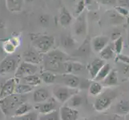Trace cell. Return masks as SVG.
I'll return each mask as SVG.
<instances>
[{
	"instance_id": "6da1fadb",
	"label": "cell",
	"mask_w": 129,
	"mask_h": 120,
	"mask_svg": "<svg viewBox=\"0 0 129 120\" xmlns=\"http://www.w3.org/2000/svg\"><path fill=\"white\" fill-rule=\"evenodd\" d=\"M26 95L12 94L0 99V109L3 114L8 116H14L15 111L22 103H26Z\"/></svg>"
},
{
	"instance_id": "7a4b0ae2",
	"label": "cell",
	"mask_w": 129,
	"mask_h": 120,
	"mask_svg": "<svg viewBox=\"0 0 129 120\" xmlns=\"http://www.w3.org/2000/svg\"><path fill=\"white\" fill-rule=\"evenodd\" d=\"M31 43L38 52L47 54L52 50L55 43L54 36L48 34H38L31 37Z\"/></svg>"
},
{
	"instance_id": "3957f363",
	"label": "cell",
	"mask_w": 129,
	"mask_h": 120,
	"mask_svg": "<svg viewBox=\"0 0 129 120\" xmlns=\"http://www.w3.org/2000/svg\"><path fill=\"white\" fill-rule=\"evenodd\" d=\"M20 56L9 55L0 62V74L6 75L15 73L19 65Z\"/></svg>"
},
{
	"instance_id": "277c9868",
	"label": "cell",
	"mask_w": 129,
	"mask_h": 120,
	"mask_svg": "<svg viewBox=\"0 0 129 120\" xmlns=\"http://www.w3.org/2000/svg\"><path fill=\"white\" fill-rule=\"evenodd\" d=\"M77 89L70 88L63 85H57L52 91V95L58 103L63 104L68 101L73 95L77 94Z\"/></svg>"
},
{
	"instance_id": "5b68a950",
	"label": "cell",
	"mask_w": 129,
	"mask_h": 120,
	"mask_svg": "<svg viewBox=\"0 0 129 120\" xmlns=\"http://www.w3.org/2000/svg\"><path fill=\"white\" fill-rule=\"evenodd\" d=\"M38 65L23 61L22 63H19V66L17 67L14 77L19 80L26 76H28V75L36 74V72L38 71Z\"/></svg>"
},
{
	"instance_id": "8992f818",
	"label": "cell",
	"mask_w": 129,
	"mask_h": 120,
	"mask_svg": "<svg viewBox=\"0 0 129 120\" xmlns=\"http://www.w3.org/2000/svg\"><path fill=\"white\" fill-rule=\"evenodd\" d=\"M73 31L74 34L78 38H85L87 31V16L84 11L77 16L76 20L75 21L73 25Z\"/></svg>"
},
{
	"instance_id": "52a82bcc",
	"label": "cell",
	"mask_w": 129,
	"mask_h": 120,
	"mask_svg": "<svg viewBox=\"0 0 129 120\" xmlns=\"http://www.w3.org/2000/svg\"><path fill=\"white\" fill-rule=\"evenodd\" d=\"M113 95L105 92L104 94L98 95L94 103V108L97 111H104L108 110L112 105Z\"/></svg>"
},
{
	"instance_id": "ba28073f",
	"label": "cell",
	"mask_w": 129,
	"mask_h": 120,
	"mask_svg": "<svg viewBox=\"0 0 129 120\" xmlns=\"http://www.w3.org/2000/svg\"><path fill=\"white\" fill-rule=\"evenodd\" d=\"M56 82L60 83L61 85L73 89H77L79 87V85H80V80H79V77L71 73L62 74L60 76L57 75L55 83Z\"/></svg>"
},
{
	"instance_id": "9c48e42d",
	"label": "cell",
	"mask_w": 129,
	"mask_h": 120,
	"mask_svg": "<svg viewBox=\"0 0 129 120\" xmlns=\"http://www.w3.org/2000/svg\"><path fill=\"white\" fill-rule=\"evenodd\" d=\"M34 108L40 114H47L58 109V102L54 97L49 98L47 101L43 102V103H36Z\"/></svg>"
},
{
	"instance_id": "30bf717a",
	"label": "cell",
	"mask_w": 129,
	"mask_h": 120,
	"mask_svg": "<svg viewBox=\"0 0 129 120\" xmlns=\"http://www.w3.org/2000/svg\"><path fill=\"white\" fill-rule=\"evenodd\" d=\"M19 82V80L15 77L7 79L0 89V99L14 94L15 87Z\"/></svg>"
},
{
	"instance_id": "8fae6325",
	"label": "cell",
	"mask_w": 129,
	"mask_h": 120,
	"mask_svg": "<svg viewBox=\"0 0 129 120\" xmlns=\"http://www.w3.org/2000/svg\"><path fill=\"white\" fill-rule=\"evenodd\" d=\"M60 120H78L79 111L76 108H72L64 105L59 109Z\"/></svg>"
},
{
	"instance_id": "7c38bea8",
	"label": "cell",
	"mask_w": 129,
	"mask_h": 120,
	"mask_svg": "<svg viewBox=\"0 0 129 120\" xmlns=\"http://www.w3.org/2000/svg\"><path fill=\"white\" fill-rule=\"evenodd\" d=\"M43 54L38 52L36 50H28L23 52L22 58H23V61L27 62V63L39 65L40 64L43 60Z\"/></svg>"
},
{
	"instance_id": "4fadbf2b",
	"label": "cell",
	"mask_w": 129,
	"mask_h": 120,
	"mask_svg": "<svg viewBox=\"0 0 129 120\" xmlns=\"http://www.w3.org/2000/svg\"><path fill=\"white\" fill-rule=\"evenodd\" d=\"M45 55V58L47 59L59 62V63H64V62L69 61V56L67 55V53L59 50V49L51 50Z\"/></svg>"
},
{
	"instance_id": "5bb4252c",
	"label": "cell",
	"mask_w": 129,
	"mask_h": 120,
	"mask_svg": "<svg viewBox=\"0 0 129 120\" xmlns=\"http://www.w3.org/2000/svg\"><path fill=\"white\" fill-rule=\"evenodd\" d=\"M108 43V37L104 36V35H99V36H95L93 38L91 41V46L95 52L100 53Z\"/></svg>"
},
{
	"instance_id": "9a60e30c",
	"label": "cell",
	"mask_w": 129,
	"mask_h": 120,
	"mask_svg": "<svg viewBox=\"0 0 129 120\" xmlns=\"http://www.w3.org/2000/svg\"><path fill=\"white\" fill-rule=\"evenodd\" d=\"M105 64V60L102 59H96L93 60L88 66V73L91 79H94L98 72L100 71V69L103 67V66Z\"/></svg>"
},
{
	"instance_id": "2e32d148",
	"label": "cell",
	"mask_w": 129,
	"mask_h": 120,
	"mask_svg": "<svg viewBox=\"0 0 129 120\" xmlns=\"http://www.w3.org/2000/svg\"><path fill=\"white\" fill-rule=\"evenodd\" d=\"M61 45L66 50H75L77 47L78 42L71 34H63L60 38Z\"/></svg>"
},
{
	"instance_id": "e0dca14e",
	"label": "cell",
	"mask_w": 129,
	"mask_h": 120,
	"mask_svg": "<svg viewBox=\"0 0 129 120\" xmlns=\"http://www.w3.org/2000/svg\"><path fill=\"white\" fill-rule=\"evenodd\" d=\"M51 98L50 93L46 88H39L33 93V100L35 103H40Z\"/></svg>"
},
{
	"instance_id": "ac0fdd59",
	"label": "cell",
	"mask_w": 129,
	"mask_h": 120,
	"mask_svg": "<svg viewBox=\"0 0 129 120\" xmlns=\"http://www.w3.org/2000/svg\"><path fill=\"white\" fill-rule=\"evenodd\" d=\"M72 15H71V13L66 7H62L60 15L59 18V24L63 26V27H67L71 25V23H72Z\"/></svg>"
},
{
	"instance_id": "d6986e66",
	"label": "cell",
	"mask_w": 129,
	"mask_h": 120,
	"mask_svg": "<svg viewBox=\"0 0 129 120\" xmlns=\"http://www.w3.org/2000/svg\"><path fill=\"white\" fill-rule=\"evenodd\" d=\"M24 0H6V7L11 13H19L23 10Z\"/></svg>"
},
{
	"instance_id": "ffe728a7",
	"label": "cell",
	"mask_w": 129,
	"mask_h": 120,
	"mask_svg": "<svg viewBox=\"0 0 129 120\" xmlns=\"http://www.w3.org/2000/svg\"><path fill=\"white\" fill-rule=\"evenodd\" d=\"M102 82H104V84L107 87H114V86L118 85L119 78H118V74H117L116 70H115V69L111 70V71L108 74V76H107Z\"/></svg>"
},
{
	"instance_id": "44dd1931",
	"label": "cell",
	"mask_w": 129,
	"mask_h": 120,
	"mask_svg": "<svg viewBox=\"0 0 129 120\" xmlns=\"http://www.w3.org/2000/svg\"><path fill=\"white\" fill-rule=\"evenodd\" d=\"M19 83H23L28 84V85L31 86V87H38L42 83V79L40 76H39L37 74H31V75H28V76H26L23 78L19 79Z\"/></svg>"
},
{
	"instance_id": "7402d4cb",
	"label": "cell",
	"mask_w": 129,
	"mask_h": 120,
	"mask_svg": "<svg viewBox=\"0 0 129 120\" xmlns=\"http://www.w3.org/2000/svg\"><path fill=\"white\" fill-rule=\"evenodd\" d=\"M99 55H100V59H104V60H109V59H113L115 55L113 44L108 43V45H107L103 50L99 53Z\"/></svg>"
},
{
	"instance_id": "603a6c76",
	"label": "cell",
	"mask_w": 129,
	"mask_h": 120,
	"mask_svg": "<svg viewBox=\"0 0 129 120\" xmlns=\"http://www.w3.org/2000/svg\"><path fill=\"white\" fill-rule=\"evenodd\" d=\"M115 112L118 115H127L129 113V99L122 100L115 106Z\"/></svg>"
},
{
	"instance_id": "cb8c5ba5",
	"label": "cell",
	"mask_w": 129,
	"mask_h": 120,
	"mask_svg": "<svg viewBox=\"0 0 129 120\" xmlns=\"http://www.w3.org/2000/svg\"><path fill=\"white\" fill-rule=\"evenodd\" d=\"M112 69V66H111L108 63H105V64L103 66V67L100 69V70L98 72L96 76L93 80H94V81H96V82H102L107 76H108V74H109V72L111 71Z\"/></svg>"
},
{
	"instance_id": "d4e9b609",
	"label": "cell",
	"mask_w": 129,
	"mask_h": 120,
	"mask_svg": "<svg viewBox=\"0 0 129 120\" xmlns=\"http://www.w3.org/2000/svg\"><path fill=\"white\" fill-rule=\"evenodd\" d=\"M34 88H35L34 87L30 86L28 84L19 82L15 87V93L19 95H26V94H28V93L31 92L34 90Z\"/></svg>"
},
{
	"instance_id": "484cf974",
	"label": "cell",
	"mask_w": 129,
	"mask_h": 120,
	"mask_svg": "<svg viewBox=\"0 0 129 120\" xmlns=\"http://www.w3.org/2000/svg\"><path fill=\"white\" fill-rule=\"evenodd\" d=\"M83 97L81 95H78L77 94H75L73 95L70 99L66 102L67 103V106H70V107H72V108H77L78 106H80L83 103Z\"/></svg>"
},
{
	"instance_id": "4316f807",
	"label": "cell",
	"mask_w": 129,
	"mask_h": 120,
	"mask_svg": "<svg viewBox=\"0 0 129 120\" xmlns=\"http://www.w3.org/2000/svg\"><path fill=\"white\" fill-rule=\"evenodd\" d=\"M102 91H103V85L100 84V82L94 81L89 87V94L92 96L97 97L101 94Z\"/></svg>"
},
{
	"instance_id": "83f0119b",
	"label": "cell",
	"mask_w": 129,
	"mask_h": 120,
	"mask_svg": "<svg viewBox=\"0 0 129 120\" xmlns=\"http://www.w3.org/2000/svg\"><path fill=\"white\" fill-rule=\"evenodd\" d=\"M2 46H3V49L4 52L7 55H12L17 49V47L15 46V44L13 43L11 38L5 40V41L3 42V43L2 44Z\"/></svg>"
},
{
	"instance_id": "f1b7e54d",
	"label": "cell",
	"mask_w": 129,
	"mask_h": 120,
	"mask_svg": "<svg viewBox=\"0 0 129 120\" xmlns=\"http://www.w3.org/2000/svg\"><path fill=\"white\" fill-rule=\"evenodd\" d=\"M107 15H108V18L110 19L111 23L113 24H119L121 23L123 20L124 19V17L121 16L119 14L115 11V10L113 11H109L107 12Z\"/></svg>"
},
{
	"instance_id": "f546056e",
	"label": "cell",
	"mask_w": 129,
	"mask_h": 120,
	"mask_svg": "<svg viewBox=\"0 0 129 120\" xmlns=\"http://www.w3.org/2000/svg\"><path fill=\"white\" fill-rule=\"evenodd\" d=\"M40 78L42 79V81L44 83L51 84V83H54L56 81V78H57V74L51 72V71H47V70H44V71L41 74Z\"/></svg>"
},
{
	"instance_id": "4dcf8cb0",
	"label": "cell",
	"mask_w": 129,
	"mask_h": 120,
	"mask_svg": "<svg viewBox=\"0 0 129 120\" xmlns=\"http://www.w3.org/2000/svg\"><path fill=\"white\" fill-rule=\"evenodd\" d=\"M32 109V106H30V104H28L27 103H23L21 105L19 106V107L16 109V110L15 111L14 114V117H19L25 114H26L27 112L30 111Z\"/></svg>"
},
{
	"instance_id": "1f68e13d",
	"label": "cell",
	"mask_w": 129,
	"mask_h": 120,
	"mask_svg": "<svg viewBox=\"0 0 129 120\" xmlns=\"http://www.w3.org/2000/svg\"><path fill=\"white\" fill-rule=\"evenodd\" d=\"M38 120H60L59 109L53 110L51 112L47 114H43L39 116Z\"/></svg>"
},
{
	"instance_id": "d6a6232c",
	"label": "cell",
	"mask_w": 129,
	"mask_h": 120,
	"mask_svg": "<svg viewBox=\"0 0 129 120\" xmlns=\"http://www.w3.org/2000/svg\"><path fill=\"white\" fill-rule=\"evenodd\" d=\"M113 47H114V50H115V54L116 55L121 54L122 51H123V39L121 36L117 38L115 40Z\"/></svg>"
},
{
	"instance_id": "836d02e7",
	"label": "cell",
	"mask_w": 129,
	"mask_h": 120,
	"mask_svg": "<svg viewBox=\"0 0 129 120\" xmlns=\"http://www.w3.org/2000/svg\"><path fill=\"white\" fill-rule=\"evenodd\" d=\"M18 120H38L39 114L36 111H29L26 114L22 115V116L17 117Z\"/></svg>"
},
{
	"instance_id": "e575fe53",
	"label": "cell",
	"mask_w": 129,
	"mask_h": 120,
	"mask_svg": "<svg viewBox=\"0 0 129 120\" xmlns=\"http://www.w3.org/2000/svg\"><path fill=\"white\" fill-rule=\"evenodd\" d=\"M89 44L87 43H84L83 45L79 47L78 50H76L75 53H76L77 55H80V56H85L89 53V47H88Z\"/></svg>"
},
{
	"instance_id": "d590c367",
	"label": "cell",
	"mask_w": 129,
	"mask_h": 120,
	"mask_svg": "<svg viewBox=\"0 0 129 120\" xmlns=\"http://www.w3.org/2000/svg\"><path fill=\"white\" fill-rule=\"evenodd\" d=\"M84 66L80 63H72V74L80 73L84 70Z\"/></svg>"
},
{
	"instance_id": "8d00e7d4",
	"label": "cell",
	"mask_w": 129,
	"mask_h": 120,
	"mask_svg": "<svg viewBox=\"0 0 129 120\" xmlns=\"http://www.w3.org/2000/svg\"><path fill=\"white\" fill-rule=\"evenodd\" d=\"M39 22L43 26H47V25L50 23V16L47 14H43L39 15Z\"/></svg>"
},
{
	"instance_id": "74e56055",
	"label": "cell",
	"mask_w": 129,
	"mask_h": 120,
	"mask_svg": "<svg viewBox=\"0 0 129 120\" xmlns=\"http://www.w3.org/2000/svg\"><path fill=\"white\" fill-rule=\"evenodd\" d=\"M115 10L116 11L118 14H119L123 17H128L129 16V10L127 8L123 7H115Z\"/></svg>"
},
{
	"instance_id": "f35d334b",
	"label": "cell",
	"mask_w": 129,
	"mask_h": 120,
	"mask_svg": "<svg viewBox=\"0 0 129 120\" xmlns=\"http://www.w3.org/2000/svg\"><path fill=\"white\" fill-rule=\"evenodd\" d=\"M85 7H86V5H85V3H84L83 0H79V1L78 2V3H77V5H76L75 15L78 16L80 14H82V13L83 12V11H84V8H85Z\"/></svg>"
},
{
	"instance_id": "ab89813d",
	"label": "cell",
	"mask_w": 129,
	"mask_h": 120,
	"mask_svg": "<svg viewBox=\"0 0 129 120\" xmlns=\"http://www.w3.org/2000/svg\"><path fill=\"white\" fill-rule=\"evenodd\" d=\"M116 62H119V63L123 64L129 65V56L123 54H119L116 56Z\"/></svg>"
},
{
	"instance_id": "60d3db41",
	"label": "cell",
	"mask_w": 129,
	"mask_h": 120,
	"mask_svg": "<svg viewBox=\"0 0 129 120\" xmlns=\"http://www.w3.org/2000/svg\"><path fill=\"white\" fill-rule=\"evenodd\" d=\"M95 1L100 3V5L104 6H111V7H115L117 4V0H95Z\"/></svg>"
},
{
	"instance_id": "b9f144b4",
	"label": "cell",
	"mask_w": 129,
	"mask_h": 120,
	"mask_svg": "<svg viewBox=\"0 0 129 120\" xmlns=\"http://www.w3.org/2000/svg\"><path fill=\"white\" fill-rule=\"evenodd\" d=\"M121 64H122L121 67H120L121 73L126 78H129V65H127V64H123V63H121Z\"/></svg>"
},
{
	"instance_id": "7bdbcfd3",
	"label": "cell",
	"mask_w": 129,
	"mask_h": 120,
	"mask_svg": "<svg viewBox=\"0 0 129 120\" xmlns=\"http://www.w3.org/2000/svg\"><path fill=\"white\" fill-rule=\"evenodd\" d=\"M117 5L119 7L127 8L129 10V0H117Z\"/></svg>"
},
{
	"instance_id": "ee69618b",
	"label": "cell",
	"mask_w": 129,
	"mask_h": 120,
	"mask_svg": "<svg viewBox=\"0 0 129 120\" xmlns=\"http://www.w3.org/2000/svg\"><path fill=\"white\" fill-rule=\"evenodd\" d=\"M110 120H122L121 119V117H120V115H113V116L110 118Z\"/></svg>"
},
{
	"instance_id": "f6af8a7d",
	"label": "cell",
	"mask_w": 129,
	"mask_h": 120,
	"mask_svg": "<svg viewBox=\"0 0 129 120\" xmlns=\"http://www.w3.org/2000/svg\"><path fill=\"white\" fill-rule=\"evenodd\" d=\"M84 3H85V5H91V4L92 3L93 0H83Z\"/></svg>"
},
{
	"instance_id": "bcb514c9",
	"label": "cell",
	"mask_w": 129,
	"mask_h": 120,
	"mask_svg": "<svg viewBox=\"0 0 129 120\" xmlns=\"http://www.w3.org/2000/svg\"><path fill=\"white\" fill-rule=\"evenodd\" d=\"M4 51H3V46H2V44H0V57L3 56V55L4 54Z\"/></svg>"
},
{
	"instance_id": "7dc6e473",
	"label": "cell",
	"mask_w": 129,
	"mask_h": 120,
	"mask_svg": "<svg viewBox=\"0 0 129 120\" xmlns=\"http://www.w3.org/2000/svg\"><path fill=\"white\" fill-rule=\"evenodd\" d=\"M34 1H35V0H24V2H26V3H31Z\"/></svg>"
},
{
	"instance_id": "c3c4849f",
	"label": "cell",
	"mask_w": 129,
	"mask_h": 120,
	"mask_svg": "<svg viewBox=\"0 0 129 120\" xmlns=\"http://www.w3.org/2000/svg\"><path fill=\"white\" fill-rule=\"evenodd\" d=\"M127 45H128V47H129V34H128V35H127Z\"/></svg>"
},
{
	"instance_id": "681fc988",
	"label": "cell",
	"mask_w": 129,
	"mask_h": 120,
	"mask_svg": "<svg viewBox=\"0 0 129 120\" xmlns=\"http://www.w3.org/2000/svg\"><path fill=\"white\" fill-rule=\"evenodd\" d=\"M2 114H3V112H2L1 109H0V118H1V117H2Z\"/></svg>"
},
{
	"instance_id": "f907efd6",
	"label": "cell",
	"mask_w": 129,
	"mask_h": 120,
	"mask_svg": "<svg viewBox=\"0 0 129 120\" xmlns=\"http://www.w3.org/2000/svg\"><path fill=\"white\" fill-rule=\"evenodd\" d=\"M3 33V30H2V27L0 26V34H1Z\"/></svg>"
},
{
	"instance_id": "816d5d0a",
	"label": "cell",
	"mask_w": 129,
	"mask_h": 120,
	"mask_svg": "<svg viewBox=\"0 0 129 120\" xmlns=\"http://www.w3.org/2000/svg\"><path fill=\"white\" fill-rule=\"evenodd\" d=\"M127 120H129V113L127 114Z\"/></svg>"
},
{
	"instance_id": "f5cc1de1",
	"label": "cell",
	"mask_w": 129,
	"mask_h": 120,
	"mask_svg": "<svg viewBox=\"0 0 129 120\" xmlns=\"http://www.w3.org/2000/svg\"><path fill=\"white\" fill-rule=\"evenodd\" d=\"M48 1H50V2H55V1H56V0H48Z\"/></svg>"
}]
</instances>
